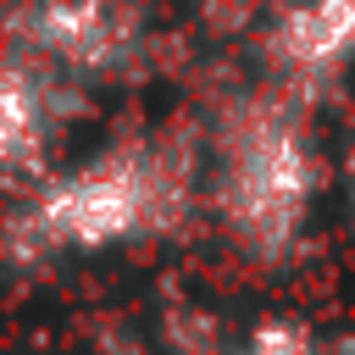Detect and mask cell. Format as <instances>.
<instances>
[{
	"label": "cell",
	"instance_id": "obj_1",
	"mask_svg": "<svg viewBox=\"0 0 355 355\" xmlns=\"http://www.w3.org/2000/svg\"><path fill=\"white\" fill-rule=\"evenodd\" d=\"M183 211V166L161 144L105 150L100 161L39 189L0 233L11 261H44L55 250H105L166 227Z\"/></svg>",
	"mask_w": 355,
	"mask_h": 355
},
{
	"label": "cell",
	"instance_id": "obj_2",
	"mask_svg": "<svg viewBox=\"0 0 355 355\" xmlns=\"http://www.w3.org/2000/svg\"><path fill=\"white\" fill-rule=\"evenodd\" d=\"M316 189V161L300 116L277 100H250L227 116L216 144V205L233 239L255 255L283 250Z\"/></svg>",
	"mask_w": 355,
	"mask_h": 355
},
{
	"label": "cell",
	"instance_id": "obj_4",
	"mask_svg": "<svg viewBox=\"0 0 355 355\" xmlns=\"http://www.w3.org/2000/svg\"><path fill=\"white\" fill-rule=\"evenodd\" d=\"M22 39L33 55H44L61 72H94L122 55L128 22L111 0H39L28 6Z\"/></svg>",
	"mask_w": 355,
	"mask_h": 355
},
{
	"label": "cell",
	"instance_id": "obj_5",
	"mask_svg": "<svg viewBox=\"0 0 355 355\" xmlns=\"http://www.w3.org/2000/svg\"><path fill=\"white\" fill-rule=\"evenodd\" d=\"M244 355H316V344L294 322H266V327H255V338L244 344Z\"/></svg>",
	"mask_w": 355,
	"mask_h": 355
},
{
	"label": "cell",
	"instance_id": "obj_3",
	"mask_svg": "<svg viewBox=\"0 0 355 355\" xmlns=\"http://www.w3.org/2000/svg\"><path fill=\"white\" fill-rule=\"evenodd\" d=\"M67 116V100L55 89V72L44 55L6 61L0 67V178H33L55 144V128Z\"/></svg>",
	"mask_w": 355,
	"mask_h": 355
}]
</instances>
